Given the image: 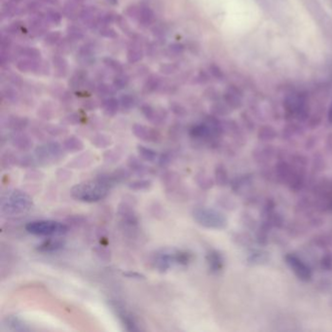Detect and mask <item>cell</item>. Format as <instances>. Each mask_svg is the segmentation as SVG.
<instances>
[{"mask_svg": "<svg viewBox=\"0 0 332 332\" xmlns=\"http://www.w3.org/2000/svg\"><path fill=\"white\" fill-rule=\"evenodd\" d=\"M111 190V187L103 182L99 177L93 181H87L74 185L71 190L72 197L84 203H96L105 199Z\"/></svg>", "mask_w": 332, "mask_h": 332, "instance_id": "cell-1", "label": "cell"}, {"mask_svg": "<svg viewBox=\"0 0 332 332\" xmlns=\"http://www.w3.org/2000/svg\"><path fill=\"white\" fill-rule=\"evenodd\" d=\"M193 259L192 254L187 251L165 249L156 252L151 258L152 266L159 272H167L175 266H187Z\"/></svg>", "mask_w": 332, "mask_h": 332, "instance_id": "cell-2", "label": "cell"}, {"mask_svg": "<svg viewBox=\"0 0 332 332\" xmlns=\"http://www.w3.org/2000/svg\"><path fill=\"white\" fill-rule=\"evenodd\" d=\"M34 207L32 197L22 190H14L10 192L6 198L1 201V213L7 217L22 216Z\"/></svg>", "mask_w": 332, "mask_h": 332, "instance_id": "cell-3", "label": "cell"}, {"mask_svg": "<svg viewBox=\"0 0 332 332\" xmlns=\"http://www.w3.org/2000/svg\"><path fill=\"white\" fill-rule=\"evenodd\" d=\"M192 218L200 226L207 229L223 230L228 225L227 218L221 212L211 208L199 207L194 209Z\"/></svg>", "mask_w": 332, "mask_h": 332, "instance_id": "cell-4", "label": "cell"}, {"mask_svg": "<svg viewBox=\"0 0 332 332\" xmlns=\"http://www.w3.org/2000/svg\"><path fill=\"white\" fill-rule=\"evenodd\" d=\"M26 230L36 236L57 237L66 235L69 232V226L56 221H35L26 225Z\"/></svg>", "mask_w": 332, "mask_h": 332, "instance_id": "cell-5", "label": "cell"}, {"mask_svg": "<svg viewBox=\"0 0 332 332\" xmlns=\"http://www.w3.org/2000/svg\"><path fill=\"white\" fill-rule=\"evenodd\" d=\"M65 149L57 142L44 144L36 149L35 155L39 164H51L61 160L64 156Z\"/></svg>", "mask_w": 332, "mask_h": 332, "instance_id": "cell-6", "label": "cell"}, {"mask_svg": "<svg viewBox=\"0 0 332 332\" xmlns=\"http://www.w3.org/2000/svg\"><path fill=\"white\" fill-rule=\"evenodd\" d=\"M285 260L291 270L295 273L296 277L302 282H310L313 277L311 268L295 255L289 254L286 256Z\"/></svg>", "mask_w": 332, "mask_h": 332, "instance_id": "cell-7", "label": "cell"}, {"mask_svg": "<svg viewBox=\"0 0 332 332\" xmlns=\"http://www.w3.org/2000/svg\"><path fill=\"white\" fill-rule=\"evenodd\" d=\"M111 308L116 313L118 319L120 320L126 331L128 332L142 331L134 315L130 311H128L122 304L118 303L117 301H113L111 302Z\"/></svg>", "mask_w": 332, "mask_h": 332, "instance_id": "cell-8", "label": "cell"}, {"mask_svg": "<svg viewBox=\"0 0 332 332\" xmlns=\"http://www.w3.org/2000/svg\"><path fill=\"white\" fill-rule=\"evenodd\" d=\"M161 183L165 186L168 194L177 196L180 198V192L182 190V180L181 176L174 171H167L161 176Z\"/></svg>", "mask_w": 332, "mask_h": 332, "instance_id": "cell-9", "label": "cell"}, {"mask_svg": "<svg viewBox=\"0 0 332 332\" xmlns=\"http://www.w3.org/2000/svg\"><path fill=\"white\" fill-rule=\"evenodd\" d=\"M117 214L124 227L134 229L139 225V218L133 207L128 203H121L118 207Z\"/></svg>", "mask_w": 332, "mask_h": 332, "instance_id": "cell-10", "label": "cell"}, {"mask_svg": "<svg viewBox=\"0 0 332 332\" xmlns=\"http://www.w3.org/2000/svg\"><path fill=\"white\" fill-rule=\"evenodd\" d=\"M132 131L135 137H137L139 140H142L146 143L156 144V143H159L162 138L159 131H157L154 128L148 127L142 124H135L132 128Z\"/></svg>", "mask_w": 332, "mask_h": 332, "instance_id": "cell-11", "label": "cell"}, {"mask_svg": "<svg viewBox=\"0 0 332 332\" xmlns=\"http://www.w3.org/2000/svg\"><path fill=\"white\" fill-rule=\"evenodd\" d=\"M206 261L212 274H219L224 268V258L221 253L217 250H211L207 253Z\"/></svg>", "mask_w": 332, "mask_h": 332, "instance_id": "cell-12", "label": "cell"}, {"mask_svg": "<svg viewBox=\"0 0 332 332\" xmlns=\"http://www.w3.org/2000/svg\"><path fill=\"white\" fill-rule=\"evenodd\" d=\"M57 237H50L48 240L43 241L40 245L37 246V251L40 253H57L63 250L66 247V241Z\"/></svg>", "mask_w": 332, "mask_h": 332, "instance_id": "cell-13", "label": "cell"}, {"mask_svg": "<svg viewBox=\"0 0 332 332\" xmlns=\"http://www.w3.org/2000/svg\"><path fill=\"white\" fill-rule=\"evenodd\" d=\"M145 161L139 157H136L134 155L130 156L128 161H127V166L130 169V171L140 177H145L148 176L149 174H151L152 172V168L147 166L145 163Z\"/></svg>", "mask_w": 332, "mask_h": 332, "instance_id": "cell-14", "label": "cell"}, {"mask_svg": "<svg viewBox=\"0 0 332 332\" xmlns=\"http://www.w3.org/2000/svg\"><path fill=\"white\" fill-rule=\"evenodd\" d=\"M277 156V150L270 146L257 148L253 151V157L255 160L262 165L268 164Z\"/></svg>", "mask_w": 332, "mask_h": 332, "instance_id": "cell-15", "label": "cell"}, {"mask_svg": "<svg viewBox=\"0 0 332 332\" xmlns=\"http://www.w3.org/2000/svg\"><path fill=\"white\" fill-rule=\"evenodd\" d=\"M142 112L145 117L153 124H162L167 119V112L163 110H156L150 106H144L142 108Z\"/></svg>", "mask_w": 332, "mask_h": 332, "instance_id": "cell-16", "label": "cell"}, {"mask_svg": "<svg viewBox=\"0 0 332 332\" xmlns=\"http://www.w3.org/2000/svg\"><path fill=\"white\" fill-rule=\"evenodd\" d=\"M11 143L15 148L22 152L30 151L34 146L33 140L28 135L21 132H16V134L12 136Z\"/></svg>", "mask_w": 332, "mask_h": 332, "instance_id": "cell-17", "label": "cell"}, {"mask_svg": "<svg viewBox=\"0 0 332 332\" xmlns=\"http://www.w3.org/2000/svg\"><path fill=\"white\" fill-rule=\"evenodd\" d=\"M252 184H253V178L247 175L235 179L231 184V188L233 192H235L236 194L243 195L246 193V191L249 190Z\"/></svg>", "mask_w": 332, "mask_h": 332, "instance_id": "cell-18", "label": "cell"}, {"mask_svg": "<svg viewBox=\"0 0 332 332\" xmlns=\"http://www.w3.org/2000/svg\"><path fill=\"white\" fill-rule=\"evenodd\" d=\"M5 326L13 332H30L31 328L17 316H10L5 319Z\"/></svg>", "mask_w": 332, "mask_h": 332, "instance_id": "cell-19", "label": "cell"}, {"mask_svg": "<svg viewBox=\"0 0 332 332\" xmlns=\"http://www.w3.org/2000/svg\"><path fill=\"white\" fill-rule=\"evenodd\" d=\"M270 260V256L269 253L265 251H254L247 258V262L249 265L252 266H260V265H265L269 262Z\"/></svg>", "mask_w": 332, "mask_h": 332, "instance_id": "cell-20", "label": "cell"}, {"mask_svg": "<svg viewBox=\"0 0 332 332\" xmlns=\"http://www.w3.org/2000/svg\"><path fill=\"white\" fill-rule=\"evenodd\" d=\"M195 183L202 190H210L216 184L215 179H213L205 171H200L195 176Z\"/></svg>", "mask_w": 332, "mask_h": 332, "instance_id": "cell-21", "label": "cell"}, {"mask_svg": "<svg viewBox=\"0 0 332 332\" xmlns=\"http://www.w3.org/2000/svg\"><path fill=\"white\" fill-rule=\"evenodd\" d=\"M63 148L65 151L70 153H77L84 149V143L77 137H69L63 143Z\"/></svg>", "mask_w": 332, "mask_h": 332, "instance_id": "cell-22", "label": "cell"}, {"mask_svg": "<svg viewBox=\"0 0 332 332\" xmlns=\"http://www.w3.org/2000/svg\"><path fill=\"white\" fill-rule=\"evenodd\" d=\"M214 179L216 182V184L224 187L229 184V175L227 172L226 167L223 164H218L215 168L214 172Z\"/></svg>", "mask_w": 332, "mask_h": 332, "instance_id": "cell-23", "label": "cell"}, {"mask_svg": "<svg viewBox=\"0 0 332 332\" xmlns=\"http://www.w3.org/2000/svg\"><path fill=\"white\" fill-rule=\"evenodd\" d=\"M138 153L141 159H143L145 162L148 163H155L158 161L159 153L152 149V148L145 147V146H139L138 147Z\"/></svg>", "mask_w": 332, "mask_h": 332, "instance_id": "cell-24", "label": "cell"}, {"mask_svg": "<svg viewBox=\"0 0 332 332\" xmlns=\"http://www.w3.org/2000/svg\"><path fill=\"white\" fill-rule=\"evenodd\" d=\"M28 125H29V120L25 117H19V116L11 117L7 122L8 128L15 132H22L28 127Z\"/></svg>", "mask_w": 332, "mask_h": 332, "instance_id": "cell-25", "label": "cell"}, {"mask_svg": "<svg viewBox=\"0 0 332 332\" xmlns=\"http://www.w3.org/2000/svg\"><path fill=\"white\" fill-rule=\"evenodd\" d=\"M18 163H19V157L10 150L6 151L1 156V167L3 170L10 169L11 167L18 165Z\"/></svg>", "mask_w": 332, "mask_h": 332, "instance_id": "cell-26", "label": "cell"}, {"mask_svg": "<svg viewBox=\"0 0 332 332\" xmlns=\"http://www.w3.org/2000/svg\"><path fill=\"white\" fill-rule=\"evenodd\" d=\"M232 240L235 244L242 246V247H252L254 240L249 233L242 232V233H234L232 235Z\"/></svg>", "mask_w": 332, "mask_h": 332, "instance_id": "cell-27", "label": "cell"}, {"mask_svg": "<svg viewBox=\"0 0 332 332\" xmlns=\"http://www.w3.org/2000/svg\"><path fill=\"white\" fill-rule=\"evenodd\" d=\"M92 144L97 148H107L111 146L112 140L106 134H97L93 137Z\"/></svg>", "mask_w": 332, "mask_h": 332, "instance_id": "cell-28", "label": "cell"}, {"mask_svg": "<svg viewBox=\"0 0 332 332\" xmlns=\"http://www.w3.org/2000/svg\"><path fill=\"white\" fill-rule=\"evenodd\" d=\"M218 204L221 207L222 209L226 211H234L237 208L236 201L228 196V195H221L218 198Z\"/></svg>", "mask_w": 332, "mask_h": 332, "instance_id": "cell-29", "label": "cell"}, {"mask_svg": "<svg viewBox=\"0 0 332 332\" xmlns=\"http://www.w3.org/2000/svg\"><path fill=\"white\" fill-rule=\"evenodd\" d=\"M113 180L115 182V184H120L123 183L125 181H127L128 179H130L132 172L130 171V169H126V168H119L116 171H114L113 173H111Z\"/></svg>", "mask_w": 332, "mask_h": 332, "instance_id": "cell-30", "label": "cell"}, {"mask_svg": "<svg viewBox=\"0 0 332 332\" xmlns=\"http://www.w3.org/2000/svg\"><path fill=\"white\" fill-rule=\"evenodd\" d=\"M152 186V182L150 180H146V179H140V180H136L131 182L128 187L131 190L134 191H144V190H148L150 187Z\"/></svg>", "mask_w": 332, "mask_h": 332, "instance_id": "cell-31", "label": "cell"}, {"mask_svg": "<svg viewBox=\"0 0 332 332\" xmlns=\"http://www.w3.org/2000/svg\"><path fill=\"white\" fill-rule=\"evenodd\" d=\"M119 107H120V103L113 98L108 99L103 103V109L108 115L116 114L119 110Z\"/></svg>", "mask_w": 332, "mask_h": 332, "instance_id": "cell-32", "label": "cell"}, {"mask_svg": "<svg viewBox=\"0 0 332 332\" xmlns=\"http://www.w3.org/2000/svg\"><path fill=\"white\" fill-rule=\"evenodd\" d=\"M37 165H39V162L37 161L36 155H24L19 158L18 166L22 168H34Z\"/></svg>", "mask_w": 332, "mask_h": 332, "instance_id": "cell-33", "label": "cell"}, {"mask_svg": "<svg viewBox=\"0 0 332 332\" xmlns=\"http://www.w3.org/2000/svg\"><path fill=\"white\" fill-rule=\"evenodd\" d=\"M139 19L140 22H142L144 25L148 26L153 23L154 21V14L149 8H142L139 12Z\"/></svg>", "mask_w": 332, "mask_h": 332, "instance_id": "cell-34", "label": "cell"}, {"mask_svg": "<svg viewBox=\"0 0 332 332\" xmlns=\"http://www.w3.org/2000/svg\"><path fill=\"white\" fill-rule=\"evenodd\" d=\"M92 162V158L89 154H84L81 155L79 157H77L76 159H74V162L72 164H70V166L74 167V168H83V167H87L91 164Z\"/></svg>", "mask_w": 332, "mask_h": 332, "instance_id": "cell-35", "label": "cell"}, {"mask_svg": "<svg viewBox=\"0 0 332 332\" xmlns=\"http://www.w3.org/2000/svg\"><path fill=\"white\" fill-rule=\"evenodd\" d=\"M121 156H122V153L118 149H111L105 153L104 159L107 163L113 164V163H116L121 158Z\"/></svg>", "mask_w": 332, "mask_h": 332, "instance_id": "cell-36", "label": "cell"}, {"mask_svg": "<svg viewBox=\"0 0 332 332\" xmlns=\"http://www.w3.org/2000/svg\"><path fill=\"white\" fill-rule=\"evenodd\" d=\"M143 51L139 47H132L128 53V60L130 63H137L143 59Z\"/></svg>", "mask_w": 332, "mask_h": 332, "instance_id": "cell-37", "label": "cell"}, {"mask_svg": "<svg viewBox=\"0 0 332 332\" xmlns=\"http://www.w3.org/2000/svg\"><path fill=\"white\" fill-rule=\"evenodd\" d=\"M275 137H276L275 132L270 128H264L259 132V140L261 142H264V143L273 141L275 139Z\"/></svg>", "mask_w": 332, "mask_h": 332, "instance_id": "cell-38", "label": "cell"}, {"mask_svg": "<svg viewBox=\"0 0 332 332\" xmlns=\"http://www.w3.org/2000/svg\"><path fill=\"white\" fill-rule=\"evenodd\" d=\"M95 253L97 255V257L103 261H110L111 258V251L104 247V246H99L95 249Z\"/></svg>", "mask_w": 332, "mask_h": 332, "instance_id": "cell-39", "label": "cell"}, {"mask_svg": "<svg viewBox=\"0 0 332 332\" xmlns=\"http://www.w3.org/2000/svg\"><path fill=\"white\" fill-rule=\"evenodd\" d=\"M135 99L132 97V96H129V95H125L121 98L120 100V106L123 110H126V111H129L131 109H133L135 107Z\"/></svg>", "mask_w": 332, "mask_h": 332, "instance_id": "cell-40", "label": "cell"}, {"mask_svg": "<svg viewBox=\"0 0 332 332\" xmlns=\"http://www.w3.org/2000/svg\"><path fill=\"white\" fill-rule=\"evenodd\" d=\"M172 160H173L172 155L169 152H165V153H162L161 155H159L157 163H158L159 167L164 169V168H167L171 165Z\"/></svg>", "mask_w": 332, "mask_h": 332, "instance_id": "cell-41", "label": "cell"}, {"mask_svg": "<svg viewBox=\"0 0 332 332\" xmlns=\"http://www.w3.org/2000/svg\"><path fill=\"white\" fill-rule=\"evenodd\" d=\"M241 221L243 222V224L250 228V229H255L257 227V221L256 220L251 216L249 215L248 213H243L242 214V217H241Z\"/></svg>", "mask_w": 332, "mask_h": 332, "instance_id": "cell-42", "label": "cell"}, {"mask_svg": "<svg viewBox=\"0 0 332 332\" xmlns=\"http://www.w3.org/2000/svg\"><path fill=\"white\" fill-rule=\"evenodd\" d=\"M321 268L325 271H332V256L331 254L325 255L320 261Z\"/></svg>", "mask_w": 332, "mask_h": 332, "instance_id": "cell-43", "label": "cell"}, {"mask_svg": "<svg viewBox=\"0 0 332 332\" xmlns=\"http://www.w3.org/2000/svg\"><path fill=\"white\" fill-rule=\"evenodd\" d=\"M105 62L107 64V66H109L111 70H113L115 72H122V66L118 62H116L112 59H106Z\"/></svg>", "mask_w": 332, "mask_h": 332, "instance_id": "cell-44", "label": "cell"}, {"mask_svg": "<svg viewBox=\"0 0 332 332\" xmlns=\"http://www.w3.org/2000/svg\"><path fill=\"white\" fill-rule=\"evenodd\" d=\"M123 275L129 279H137V280H144L146 279V276L144 274H141L139 272H133V271H128L124 272Z\"/></svg>", "mask_w": 332, "mask_h": 332, "instance_id": "cell-45", "label": "cell"}, {"mask_svg": "<svg viewBox=\"0 0 332 332\" xmlns=\"http://www.w3.org/2000/svg\"><path fill=\"white\" fill-rule=\"evenodd\" d=\"M128 84V79L126 77H118L114 82V86L116 89H122Z\"/></svg>", "mask_w": 332, "mask_h": 332, "instance_id": "cell-46", "label": "cell"}, {"mask_svg": "<svg viewBox=\"0 0 332 332\" xmlns=\"http://www.w3.org/2000/svg\"><path fill=\"white\" fill-rule=\"evenodd\" d=\"M99 92H100V94H103L104 96H108V95L113 94L114 90H113V87L104 84V85H101L99 87Z\"/></svg>", "mask_w": 332, "mask_h": 332, "instance_id": "cell-47", "label": "cell"}, {"mask_svg": "<svg viewBox=\"0 0 332 332\" xmlns=\"http://www.w3.org/2000/svg\"><path fill=\"white\" fill-rule=\"evenodd\" d=\"M173 111H174L177 115H179V116H184L185 113L184 110L183 108L179 107V106H178V108H176V109L174 108V109H173Z\"/></svg>", "mask_w": 332, "mask_h": 332, "instance_id": "cell-48", "label": "cell"}, {"mask_svg": "<svg viewBox=\"0 0 332 332\" xmlns=\"http://www.w3.org/2000/svg\"><path fill=\"white\" fill-rule=\"evenodd\" d=\"M329 120H330V122L332 124V106H331L330 111H329Z\"/></svg>", "mask_w": 332, "mask_h": 332, "instance_id": "cell-49", "label": "cell"}, {"mask_svg": "<svg viewBox=\"0 0 332 332\" xmlns=\"http://www.w3.org/2000/svg\"><path fill=\"white\" fill-rule=\"evenodd\" d=\"M110 1H111V3H113V4L117 3V0H110Z\"/></svg>", "mask_w": 332, "mask_h": 332, "instance_id": "cell-50", "label": "cell"}, {"mask_svg": "<svg viewBox=\"0 0 332 332\" xmlns=\"http://www.w3.org/2000/svg\"></svg>", "mask_w": 332, "mask_h": 332, "instance_id": "cell-51", "label": "cell"}]
</instances>
